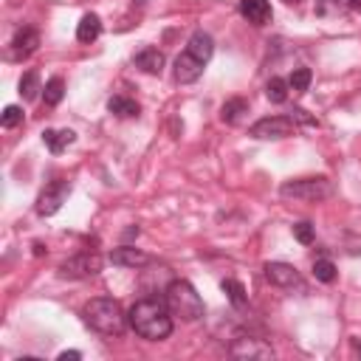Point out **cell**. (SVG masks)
Wrapping results in <instances>:
<instances>
[{
  "label": "cell",
  "instance_id": "1",
  "mask_svg": "<svg viewBox=\"0 0 361 361\" xmlns=\"http://www.w3.org/2000/svg\"><path fill=\"white\" fill-rule=\"evenodd\" d=\"M127 322L147 341H164L172 333V310H169L166 299H155V296L138 299L130 307Z\"/></svg>",
  "mask_w": 361,
  "mask_h": 361
},
{
  "label": "cell",
  "instance_id": "2",
  "mask_svg": "<svg viewBox=\"0 0 361 361\" xmlns=\"http://www.w3.org/2000/svg\"><path fill=\"white\" fill-rule=\"evenodd\" d=\"M82 316H85V324H87L90 330L102 333V336H121L124 327L130 324V322H127V313L121 310V305H118L116 299H110V296H96V299H90V302L85 305Z\"/></svg>",
  "mask_w": 361,
  "mask_h": 361
},
{
  "label": "cell",
  "instance_id": "3",
  "mask_svg": "<svg viewBox=\"0 0 361 361\" xmlns=\"http://www.w3.org/2000/svg\"><path fill=\"white\" fill-rule=\"evenodd\" d=\"M166 305L172 316H180L183 322H195L203 316V299L186 279H172L166 285Z\"/></svg>",
  "mask_w": 361,
  "mask_h": 361
},
{
  "label": "cell",
  "instance_id": "4",
  "mask_svg": "<svg viewBox=\"0 0 361 361\" xmlns=\"http://www.w3.org/2000/svg\"><path fill=\"white\" fill-rule=\"evenodd\" d=\"M279 195L288 200H302V203H316L333 195V183L327 178H296L285 180L279 186Z\"/></svg>",
  "mask_w": 361,
  "mask_h": 361
},
{
  "label": "cell",
  "instance_id": "5",
  "mask_svg": "<svg viewBox=\"0 0 361 361\" xmlns=\"http://www.w3.org/2000/svg\"><path fill=\"white\" fill-rule=\"evenodd\" d=\"M228 353L234 358H248V361H271L274 358V347L254 333H237L228 344Z\"/></svg>",
  "mask_w": 361,
  "mask_h": 361
},
{
  "label": "cell",
  "instance_id": "6",
  "mask_svg": "<svg viewBox=\"0 0 361 361\" xmlns=\"http://www.w3.org/2000/svg\"><path fill=\"white\" fill-rule=\"evenodd\" d=\"M296 130V121L290 116H265L259 121L251 124V138H259V141H279V138H288L293 135Z\"/></svg>",
  "mask_w": 361,
  "mask_h": 361
},
{
  "label": "cell",
  "instance_id": "7",
  "mask_svg": "<svg viewBox=\"0 0 361 361\" xmlns=\"http://www.w3.org/2000/svg\"><path fill=\"white\" fill-rule=\"evenodd\" d=\"M68 195H71V183H68V180H51V183L39 192V197H37V214H39V217L56 214V212L62 209V203L68 200Z\"/></svg>",
  "mask_w": 361,
  "mask_h": 361
},
{
  "label": "cell",
  "instance_id": "8",
  "mask_svg": "<svg viewBox=\"0 0 361 361\" xmlns=\"http://www.w3.org/2000/svg\"><path fill=\"white\" fill-rule=\"evenodd\" d=\"M102 271V257L96 251H82L71 259H65L59 265V274L62 276H71V279H85V276H96Z\"/></svg>",
  "mask_w": 361,
  "mask_h": 361
},
{
  "label": "cell",
  "instance_id": "9",
  "mask_svg": "<svg viewBox=\"0 0 361 361\" xmlns=\"http://www.w3.org/2000/svg\"><path fill=\"white\" fill-rule=\"evenodd\" d=\"M262 271H265V279L271 285H276V288H293V285H299V271L293 265H288V262H265Z\"/></svg>",
  "mask_w": 361,
  "mask_h": 361
},
{
  "label": "cell",
  "instance_id": "10",
  "mask_svg": "<svg viewBox=\"0 0 361 361\" xmlns=\"http://www.w3.org/2000/svg\"><path fill=\"white\" fill-rule=\"evenodd\" d=\"M37 45H39V34H37V28L23 25V28H17V34L11 37V56L25 59V56H31V54L37 51Z\"/></svg>",
  "mask_w": 361,
  "mask_h": 361
},
{
  "label": "cell",
  "instance_id": "11",
  "mask_svg": "<svg viewBox=\"0 0 361 361\" xmlns=\"http://www.w3.org/2000/svg\"><path fill=\"white\" fill-rule=\"evenodd\" d=\"M203 65H206V62H200V59H195L189 51H183V54L175 59V79H178L180 85H192V82L200 79Z\"/></svg>",
  "mask_w": 361,
  "mask_h": 361
},
{
  "label": "cell",
  "instance_id": "12",
  "mask_svg": "<svg viewBox=\"0 0 361 361\" xmlns=\"http://www.w3.org/2000/svg\"><path fill=\"white\" fill-rule=\"evenodd\" d=\"M110 262L113 265H121V268H141V265L149 262V254H144L135 245H121V248H113L110 251Z\"/></svg>",
  "mask_w": 361,
  "mask_h": 361
},
{
  "label": "cell",
  "instance_id": "13",
  "mask_svg": "<svg viewBox=\"0 0 361 361\" xmlns=\"http://www.w3.org/2000/svg\"><path fill=\"white\" fill-rule=\"evenodd\" d=\"M240 14H243L251 25H265V23H271V17H274L268 0H240Z\"/></svg>",
  "mask_w": 361,
  "mask_h": 361
},
{
  "label": "cell",
  "instance_id": "14",
  "mask_svg": "<svg viewBox=\"0 0 361 361\" xmlns=\"http://www.w3.org/2000/svg\"><path fill=\"white\" fill-rule=\"evenodd\" d=\"M186 51H189L195 59L209 62L212 54H214V39H212V34H206V31H195V34L189 37V42H186Z\"/></svg>",
  "mask_w": 361,
  "mask_h": 361
},
{
  "label": "cell",
  "instance_id": "15",
  "mask_svg": "<svg viewBox=\"0 0 361 361\" xmlns=\"http://www.w3.org/2000/svg\"><path fill=\"white\" fill-rule=\"evenodd\" d=\"M133 62H135V68H141L144 73H161L164 71V54L158 51V48H141L135 56H133Z\"/></svg>",
  "mask_w": 361,
  "mask_h": 361
},
{
  "label": "cell",
  "instance_id": "16",
  "mask_svg": "<svg viewBox=\"0 0 361 361\" xmlns=\"http://www.w3.org/2000/svg\"><path fill=\"white\" fill-rule=\"evenodd\" d=\"M99 34H102V20H99V14H93V11L82 14V20H79V25H76V39L87 45V42L99 39Z\"/></svg>",
  "mask_w": 361,
  "mask_h": 361
},
{
  "label": "cell",
  "instance_id": "17",
  "mask_svg": "<svg viewBox=\"0 0 361 361\" xmlns=\"http://www.w3.org/2000/svg\"><path fill=\"white\" fill-rule=\"evenodd\" d=\"M42 141H45V147H48L54 155H59L62 149H68V147L76 141V133H73V130H45V133H42Z\"/></svg>",
  "mask_w": 361,
  "mask_h": 361
},
{
  "label": "cell",
  "instance_id": "18",
  "mask_svg": "<svg viewBox=\"0 0 361 361\" xmlns=\"http://www.w3.org/2000/svg\"><path fill=\"white\" fill-rule=\"evenodd\" d=\"M107 110H110L113 116H121V118H133V116L141 113L138 102H135V99H127V96H110V99H107Z\"/></svg>",
  "mask_w": 361,
  "mask_h": 361
},
{
  "label": "cell",
  "instance_id": "19",
  "mask_svg": "<svg viewBox=\"0 0 361 361\" xmlns=\"http://www.w3.org/2000/svg\"><path fill=\"white\" fill-rule=\"evenodd\" d=\"M243 113H248V102L240 99V96L228 99V102L220 107V118H223L226 124H237V121L243 118Z\"/></svg>",
  "mask_w": 361,
  "mask_h": 361
},
{
  "label": "cell",
  "instance_id": "20",
  "mask_svg": "<svg viewBox=\"0 0 361 361\" xmlns=\"http://www.w3.org/2000/svg\"><path fill=\"white\" fill-rule=\"evenodd\" d=\"M223 293L228 296V302L234 305V307H245L248 305V293H245V288H243V282H237V279H223Z\"/></svg>",
  "mask_w": 361,
  "mask_h": 361
},
{
  "label": "cell",
  "instance_id": "21",
  "mask_svg": "<svg viewBox=\"0 0 361 361\" xmlns=\"http://www.w3.org/2000/svg\"><path fill=\"white\" fill-rule=\"evenodd\" d=\"M39 90H42V87H39V73H37V71H25V73L20 76V96H23L25 102H31V99H37Z\"/></svg>",
  "mask_w": 361,
  "mask_h": 361
},
{
  "label": "cell",
  "instance_id": "22",
  "mask_svg": "<svg viewBox=\"0 0 361 361\" xmlns=\"http://www.w3.org/2000/svg\"><path fill=\"white\" fill-rule=\"evenodd\" d=\"M62 96H65V82H62V76H51L48 82H45V87H42V99H45V104H59L62 102Z\"/></svg>",
  "mask_w": 361,
  "mask_h": 361
},
{
  "label": "cell",
  "instance_id": "23",
  "mask_svg": "<svg viewBox=\"0 0 361 361\" xmlns=\"http://www.w3.org/2000/svg\"><path fill=\"white\" fill-rule=\"evenodd\" d=\"M310 82H313L310 68H293V73L288 76V85H290L293 93H305V90L310 87Z\"/></svg>",
  "mask_w": 361,
  "mask_h": 361
},
{
  "label": "cell",
  "instance_id": "24",
  "mask_svg": "<svg viewBox=\"0 0 361 361\" xmlns=\"http://www.w3.org/2000/svg\"><path fill=\"white\" fill-rule=\"evenodd\" d=\"M288 90H290V85H288L285 79H279V76H274V79L265 85V96H268L274 104H282V102L288 99Z\"/></svg>",
  "mask_w": 361,
  "mask_h": 361
},
{
  "label": "cell",
  "instance_id": "25",
  "mask_svg": "<svg viewBox=\"0 0 361 361\" xmlns=\"http://www.w3.org/2000/svg\"><path fill=\"white\" fill-rule=\"evenodd\" d=\"M313 276H316L319 282H333V279H336V265L322 257V259L313 262Z\"/></svg>",
  "mask_w": 361,
  "mask_h": 361
},
{
  "label": "cell",
  "instance_id": "26",
  "mask_svg": "<svg viewBox=\"0 0 361 361\" xmlns=\"http://www.w3.org/2000/svg\"><path fill=\"white\" fill-rule=\"evenodd\" d=\"M0 124H3L6 130H11V127L23 124V110H20L17 104H8V107L3 110V116H0Z\"/></svg>",
  "mask_w": 361,
  "mask_h": 361
},
{
  "label": "cell",
  "instance_id": "27",
  "mask_svg": "<svg viewBox=\"0 0 361 361\" xmlns=\"http://www.w3.org/2000/svg\"><path fill=\"white\" fill-rule=\"evenodd\" d=\"M293 237H296L302 245H310V243L316 240V231H313V226H310L307 220H302V223L293 226Z\"/></svg>",
  "mask_w": 361,
  "mask_h": 361
},
{
  "label": "cell",
  "instance_id": "28",
  "mask_svg": "<svg viewBox=\"0 0 361 361\" xmlns=\"http://www.w3.org/2000/svg\"><path fill=\"white\" fill-rule=\"evenodd\" d=\"M341 3H344V0H319V3H316V14H322V17L338 14V11H341Z\"/></svg>",
  "mask_w": 361,
  "mask_h": 361
},
{
  "label": "cell",
  "instance_id": "29",
  "mask_svg": "<svg viewBox=\"0 0 361 361\" xmlns=\"http://www.w3.org/2000/svg\"><path fill=\"white\" fill-rule=\"evenodd\" d=\"M290 118H299V121H305V124H307V127H319V121H316V118H313V116H307V113H305V110H299V107H296V110H293V116H290Z\"/></svg>",
  "mask_w": 361,
  "mask_h": 361
},
{
  "label": "cell",
  "instance_id": "30",
  "mask_svg": "<svg viewBox=\"0 0 361 361\" xmlns=\"http://www.w3.org/2000/svg\"><path fill=\"white\" fill-rule=\"evenodd\" d=\"M79 358H82L79 350H65V353H59V361H79Z\"/></svg>",
  "mask_w": 361,
  "mask_h": 361
},
{
  "label": "cell",
  "instance_id": "31",
  "mask_svg": "<svg viewBox=\"0 0 361 361\" xmlns=\"http://www.w3.org/2000/svg\"><path fill=\"white\" fill-rule=\"evenodd\" d=\"M124 237H127V240H130V237H138V226H133V228H127V231H124Z\"/></svg>",
  "mask_w": 361,
  "mask_h": 361
},
{
  "label": "cell",
  "instance_id": "32",
  "mask_svg": "<svg viewBox=\"0 0 361 361\" xmlns=\"http://www.w3.org/2000/svg\"><path fill=\"white\" fill-rule=\"evenodd\" d=\"M347 6H350L353 11H361V0H347Z\"/></svg>",
  "mask_w": 361,
  "mask_h": 361
},
{
  "label": "cell",
  "instance_id": "33",
  "mask_svg": "<svg viewBox=\"0 0 361 361\" xmlns=\"http://www.w3.org/2000/svg\"><path fill=\"white\" fill-rule=\"evenodd\" d=\"M353 350L361 355V338H353Z\"/></svg>",
  "mask_w": 361,
  "mask_h": 361
},
{
  "label": "cell",
  "instance_id": "34",
  "mask_svg": "<svg viewBox=\"0 0 361 361\" xmlns=\"http://www.w3.org/2000/svg\"><path fill=\"white\" fill-rule=\"evenodd\" d=\"M285 3H288V6H296V3H302V0H285Z\"/></svg>",
  "mask_w": 361,
  "mask_h": 361
}]
</instances>
